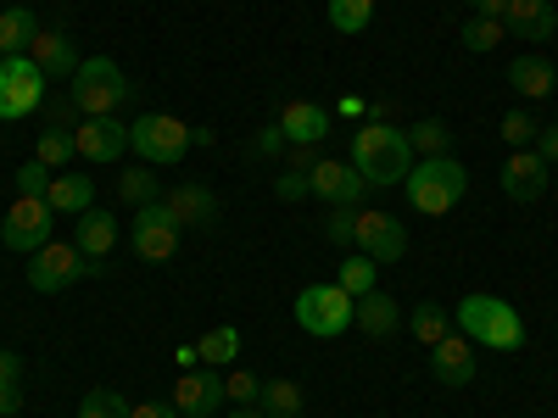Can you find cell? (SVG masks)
I'll list each match as a JSON object with an SVG mask.
<instances>
[{"label": "cell", "instance_id": "1", "mask_svg": "<svg viewBox=\"0 0 558 418\" xmlns=\"http://www.w3.org/2000/svg\"><path fill=\"white\" fill-rule=\"evenodd\" d=\"M347 162L363 173L368 190H391V184H402L408 168H413L408 128H397V123H363V128L352 134V157H347Z\"/></svg>", "mask_w": 558, "mask_h": 418}, {"label": "cell", "instance_id": "2", "mask_svg": "<svg viewBox=\"0 0 558 418\" xmlns=\"http://www.w3.org/2000/svg\"><path fill=\"white\" fill-rule=\"evenodd\" d=\"M68 96H73L78 118H118L134 101V78L112 57H84L78 73L68 78Z\"/></svg>", "mask_w": 558, "mask_h": 418}, {"label": "cell", "instance_id": "3", "mask_svg": "<svg viewBox=\"0 0 558 418\" xmlns=\"http://www.w3.org/2000/svg\"><path fill=\"white\" fill-rule=\"evenodd\" d=\"M458 335L475 341V346H497V352H520L525 346V318L508 307L502 296H463L458 302Z\"/></svg>", "mask_w": 558, "mask_h": 418}, {"label": "cell", "instance_id": "4", "mask_svg": "<svg viewBox=\"0 0 558 418\" xmlns=\"http://www.w3.org/2000/svg\"><path fill=\"white\" fill-rule=\"evenodd\" d=\"M408 201H413V212H425V218H447L452 207H458V196L470 190V168H463L458 157H425V162H413L408 168Z\"/></svg>", "mask_w": 558, "mask_h": 418}, {"label": "cell", "instance_id": "5", "mask_svg": "<svg viewBox=\"0 0 558 418\" xmlns=\"http://www.w3.org/2000/svg\"><path fill=\"white\" fill-rule=\"evenodd\" d=\"M191 123H179L168 112H146V118H134L129 123V151H140V162L146 168H173L191 157Z\"/></svg>", "mask_w": 558, "mask_h": 418}, {"label": "cell", "instance_id": "6", "mask_svg": "<svg viewBox=\"0 0 558 418\" xmlns=\"http://www.w3.org/2000/svg\"><path fill=\"white\" fill-rule=\"evenodd\" d=\"M101 268H107V262L84 257L73 241H51V246H39V251L28 257V285H34V291H45V296H57V291L78 285V279L101 273Z\"/></svg>", "mask_w": 558, "mask_h": 418}, {"label": "cell", "instance_id": "7", "mask_svg": "<svg viewBox=\"0 0 558 418\" xmlns=\"http://www.w3.org/2000/svg\"><path fill=\"white\" fill-rule=\"evenodd\" d=\"M51 229H57V212L45 207V196H17L12 212L0 218V241L17 257H34L39 246H51Z\"/></svg>", "mask_w": 558, "mask_h": 418}, {"label": "cell", "instance_id": "8", "mask_svg": "<svg viewBox=\"0 0 558 418\" xmlns=\"http://www.w3.org/2000/svg\"><path fill=\"white\" fill-rule=\"evenodd\" d=\"M179 235H184V229L173 223V212L162 207V196L146 201V207L134 212V223H129V246H134L140 262H173L179 257Z\"/></svg>", "mask_w": 558, "mask_h": 418}, {"label": "cell", "instance_id": "9", "mask_svg": "<svg viewBox=\"0 0 558 418\" xmlns=\"http://www.w3.org/2000/svg\"><path fill=\"white\" fill-rule=\"evenodd\" d=\"M352 296L341 291V285H307L302 296H296V323L307 335H318V341H336L347 323H352Z\"/></svg>", "mask_w": 558, "mask_h": 418}, {"label": "cell", "instance_id": "10", "mask_svg": "<svg viewBox=\"0 0 558 418\" xmlns=\"http://www.w3.org/2000/svg\"><path fill=\"white\" fill-rule=\"evenodd\" d=\"M45 84H51V78L34 67V57H0V118L17 123V118L39 112Z\"/></svg>", "mask_w": 558, "mask_h": 418}, {"label": "cell", "instance_id": "11", "mask_svg": "<svg viewBox=\"0 0 558 418\" xmlns=\"http://www.w3.org/2000/svg\"><path fill=\"white\" fill-rule=\"evenodd\" d=\"M352 251H363V257H375V262H402L408 257V229H402V218H391V212H375V207H357V218H352Z\"/></svg>", "mask_w": 558, "mask_h": 418}, {"label": "cell", "instance_id": "12", "mask_svg": "<svg viewBox=\"0 0 558 418\" xmlns=\"http://www.w3.org/2000/svg\"><path fill=\"white\" fill-rule=\"evenodd\" d=\"M229 402V391H223V374L218 368H179V385H173V407L184 413V418H213L218 407Z\"/></svg>", "mask_w": 558, "mask_h": 418}, {"label": "cell", "instance_id": "13", "mask_svg": "<svg viewBox=\"0 0 558 418\" xmlns=\"http://www.w3.org/2000/svg\"><path fill=\"white\" fill-rule=\"evenodd\" d=\"M307 190H313L318 201H330V207H363L368 184H363V173H357L352 162H330V157H318V162H313V173H307Z\"/></svg>", "mask_w": 558, "mask_h": 418}, {"label": "cell", "instance_id": "14", "mask_svg": "<svg viewBox=\"0 0 558 418\" xmlns=\"http://www.w3.org/2000/svg\"><path fill=\"white\" fill-rule=\"evenodd\" d=\"M547 173H553V162H547L536 146L508 151V157H502V196H508V201H542V196H547Z\"/></svg>", "mask_w": 558, "mask_h": 418}, {"label": "cell", "instance_id": "15", "mask_svg": "<svg viewBox=\"0 0 558 418\" xmlns=\"http://www.w3.org/2000/svg\"><path fill=\"white\" fill-rule=\"evenodd\" d=\"M73 146H78V162H118L129 151V123H118V118H84L73 128Z\"/></svg>", "mask_w": 558, "mask_h": 418}, {"label": "cell", "instance_id": "16", "mask_svg": "<svg viewBox=\"0 0 558 418\" xmlns=\"http://www.w3.org/2000/svg\"><path fill=\"white\" fill-rule=\"evenodd\" d=\"M330 123H336V112L318 107V101H286L279 107V134H286V146H324Z\"/></svg>", "mask_w": 558, "mask_h": 418}, {"label": "cell", "instance_id": "17", "mask_svg": "<svg viewBox=\"0 0 558 418\" xmlns=\"http://www.w3.org/2000/svg\"><path fill=\"white\" fill-rule=\"evenodd\" d=\"M502 28L525 45H547L558 34V12H553V0H508Z\"/></svg>", "mask_w": 558, "mask_h": 418}, {"label": "cell", "instance_id": "18", "mask_svg": "<svg viewBox=\"0 0 558 418\" xmlns=\"http://www.w3.org/2000/svg\"><path fill=\"white\" fill-rule=\"evenodd\" d=\"M430 374L447 385V391H463L475 380V341H463V335H447L430 346Z\"/></svg>", "mask_w": 558, "mask_h": 418}, {"label": "cell", "instance_id": "19", "mask_svg": "<svg viewBox=\"0 0 558 418\" xmlns=\"http://www.w3.org/2000/svg\"><path fill=\"white\" fill-rule=\"evenodd\" d=\"M28 57H34V67L45 73V78H73L78 73V51H73V34H62V28H39L34 34V45H28Z\"/></svg>", "mask_w": 558, "mask_h": 418}, {"label": "cell", "instance_id": "20", "mask_svg": "<svg viewBox=\"0 0 558 418\" xmlns=\"http://www.w3.org/2000/svg\"><path fill=\"white\" fill-rule=\"evenodd\" d=\"M352 323H357V330H363L368 341H391V335L402 330V307H397V296H386V291L375 285L368 296H357Z\"/></svg>", "mask_w": 558, "mask_h": 418}, {"label": "cell", "instance_id": "21", "mask_svg": "<svg viewBox=\"0 0 558 418\" xmlns=\"http://www.w3.org/2000/svg\"><path fill=\"white\" fill-rule=\"evenodd\" d=\"M162 207L173 212L179 229H202V223L218 218V196L207 190V184H173V190L162 196Z\"/></svg>", "mask_w": 558, "mask_h": 418}, {"label": "cell", "instance_id": "22", "mask_svg": "<svg viewBox=\"0 0 558 418\" xmlns=\"http://www.w3.org/2000/svg\"><path fill=\"white\" fill-rule=\"evenodd\" d=\"M73 246L84 251V257H96V262H107L112 257V246H118V218L112 212H78V229H73Z\"/></svg>", "mask_w": 558, "mask_h": 418}, {"label": "cell", "instance_id": "23", "mask_svg": "<svg viewBox=\"0 0 558 418\" xmlns=\"http://www.w3.org/2000/svg\"><path fill=\"white\" fill-rule=\"evenodd\" d=\"M45 207L51 212H89L96 207V179L89 173H51V190H45Z\"/></svg>", "mask_w": 558, "mask_h": 418}, {"label": "cell", "instance_id": "24", "mask_svg": "<svg viewBox=\"0 0 558 418\" xmlns=\"http://www.w3.org/2000/svg\"><path fill=\"white\" fill-rule=\"evenodd\" d=\"M508 84H514L525 101H547L558 89V73H553L547 57H520V62H508Z\"/></svg>", "mask_w": 558, "mask_h": 418}, {"label": "cell", "instance_id": "25", "mask_svg": "<svg viewBox=\"0 0 558 418\" xmlns=\"http://www.w3.org/2000/svg\"><path fill=\"white\" fill-rule=\"evenodd\" d=\"M34 34H39V17L28 7H7L0 12V57H28Z\"/></svg>", "mask_w": 558, "mask_h": 418}, {"label": "cell", "instance_id": "26", "mask_svg": "<svg viewBox=\"0 0 558 418\" xmlns=\"http://www.w3.org/2000/svg\"><path fill=\"white\" fill-rule=\"evenodd\" d=\"M302 402H307V396H302L296 380H263V385H257V407H263L268 418H296Z\"/></svg>", "mask_w": 558, "mask_h": 418}, {"label": "cell", "instance_id": "27", "mask_svg": "<svg viewBox=\"0 0 558 418\" xmlns=\"http://www.w3.org/2000/svg\"><path fill=\"white\" fill-rule=\"evenodd\" d=\"M408 330H413V341H418V346H436V341H447V335H452V318H447V307H441V302H413Z\"/></svg>", "mask_w": 558, "mask_h": 418}, {"label": "cell", "instance_id": "28", "mask_svg": "<svg viewBox=\"0 0 558 418\" xmlns=\"http://www.w3.org/2000/svg\"><path fill=\"white\" fill-rule=\"evenodd\" d=\"M196 352H202L207 368H229V362L241 357V330H235V323H218V330H207L196 341Z\"/></svg>", "mask_w": 558, "mask_h": 418}, {"label": "cell", "instance_id": "29", "mask_svg": "<svg viewBox=\"0 0 558 418\" xmlns=\"http://www.w3.org/2000/svg\"><path fill=\"white\" fill-rule=\"evenodd\" d=\"M336 285H341V291H347L352 302H357V296H368V291L380 285V262H375V257H363V251H357V257H341V273H336Z\"/></svg>", "mask_w": 558, "mask_h": 418}, {"label": "cell", "instance_id": "30", "mask_svg": "<svg viewBox=\"0 0 558 418\" xmlns=\"http://www.w3.org/2000/svg\"><path fill=\"white\" fill-rule=\"evenodd\" d=\"M324 17L336 34H363L375 23V0H324Z\"/></svg>", "mask_w": 558, "mask_h": 418}, {"label": "cell", "instance_id": "31", "mask_svg": "<svg viewBox=\"0 0 558 418\" xmlns=\"http://www.w3.org/2000/svg\"><path fill=\"white\" fill-rule=\"evenodd\" d=\"M118 201L123 207H146V201H157V168H146V162H140V168H123L118 173Z\"/></svg>", "mask_w": 558, "mask_h": 418}, {"label": "cell", "instance_id": "32", "mask_svg": "<svg viewBox=\"0 0 558 418\" xmlns=\"http://www.w3.org/2000/svg\"><path fill=\"white\" fill-rule=\"evenodd\" d=\"M34 157H39L45 168H68V162L78 157L73 128H51V123H39V146H34Z\"/></svg>", "mask_w": 558, "mask_h": 418}, {"label": "cell", "instance_id": "33", "mask_svg": "<svg viewBox=\"0 0 558 418\" xmlns=\"http://www.w3.org/2000/svg\"><path fill=\"white\" fill-rule=\"evenodd\" d=\"M458 39H463V51H497V45L508 39V28H502V17H470V23H463L458 28Z\"/></svg>", "mask_w": 558, "mask_h": 418}, {"label": "cell", "instance_id": "34", "mask_svg": "<svg viewBox=\"0 0 558 418\" xmlns=\"http://www.w3.org/2000/svg\"><path fill=\"white\" fill-rule=\"evenodd\" d=\"M408 146H413L418 157H441V151H447V123H441V118H418V123L408 128Z\"/></svg>", "mask_w": 558, "mask_h": 418}, {"label": "cell", "instance_id": "35", "mask_svg": "<svg viewBox=\"0 0 558 418\" xmlns=\"http://www.w3.org/2000/svg\"><path fill=\"white\" fill-rule=\"evenodd\" d=\"M536 134H542V123H536L531 112H502V146H508V151L536 146Z\"/></svg>", "mask_w": 558, "mask_h": 418}, {"label": "cell", "instance_id": "36", "mask_svg": "<svg viewBox=\"0 0 558 418\" xmlns=\"http://www.w3.org/2000/svg\"><path fill=\"white\" fill-rule=\"evenodd\" d=\"M129 407H134V402H123L118 391H84L78 418H129Z\"/></svg>", "mask_w": 558, "mask_h": 418}, {"label": "cell", "instance_id": "37", "mask_svg": "<svg viewBox=\"0 0 558 418\" xmlns=\"http://www.w3.org/2000/svg\"><path fill=\"white\" fill-rule=\"evenodd\" d=\"M352 218H357V207H336V212H324V241L341 246V251H352Z\"/></svg>", "mask_w": 558, "mask_h": 418}, {"label": "cell", "instance_id": "38", "mask_svg": "<svg viewBox=\"0 0 558 418\" xmlns=\"http://www.w3.org/2000/svg\"><path fill=\"white\" fill-rule=\"evenodd\" d=\"M45 190H51V168H45L39 157H28L17 168V196H45Z\"/></svg>", "mask_w": 558, "mask_h": 418}, {"label": "cell", "instance_id": "39", "mask_svg": "<svg viewBox=\"0 0 558 418\" xmlns=\"http://www.w3.org/2000/svg\"><path fill=\"white\" fill-rule=\"evenodd\" d=\"M257 374H246V368H235V374H223V391H229V402L235 407H257Z\"/></svg>", "mask_w": 558, "mask_h": 418}, {"label": "cell", "instance_id": "40", "mask_svg": "<svg viewBox=\"0 0 558 418\" xmlns=\"http://www.w3.org/2000/svg\"><path fill=\"white\" fill-rule=\"evenodd\" d=\"M274 190H279V201H307V196H313V190H307V173H291V168H279Z\"/></svg>", "mask_w": 558, "mask_h": 418}, {"label": "cell", "instance_id": "41", "mask_svg": "<svg viewBox=\"0 0 558 418\" xmlns=\"http://www.w3.org/2000/svg\"><path fill=\"white\" fill-rule=\"evenodd\" d=\"M45 123H51V128H78L84 118H78V107H73V96H57L51 107H45Z\"/></svg>", "mask_w": 558, "mask_h": 418}, {"label": "cell", "instance_id": "42", "mask_svg": "<svg viewBox=\"0 0 558 418\" xmlns=\"http://www.w3.org/2000/svg\"><path fill=\"white\" fill-rule=\"evenodd\" d=\"M252 151H257V157H279V151H286V134H279V123H268V128L252 139Z\"/></svg>", "mask_w": 558, "mask_h": 418}, {"label": "cell", "instance_id": "43", "mask_svg": "<svg viewBox=\"0 0 558 418\" xmlns=\"http://www.w3.org/2000/svg\"><path fill=\"white\" fill-rule=\"evenodd\" d=\"M313 162H318V146H286V168L291 173H313Z\"/></svg>", "mask_w": 558, "mask_h": 418}, {"label": "cell", "instance_id": "44", "mask_svg": "<svg viewBox=\"0 0 558 418\" xmlns=\"http://www.w3.org/2000/svg\"><path fill=\"white\" fill-rule=\"evenodd\" d=\"M129 418H184V413H179L173 402H134Z\"/></svg>", "mask_w": 558, "mask_h": 418}, {"label": "cell", "instance_id": "45", "mask_svg": "<svg viewBox=\"0 0 558 418\" xmlns=\"http://www.w3.org/2000/svg\"><path fill=\"white\" fill-rule=\"evenodd\" d=\"M0 385H23V357L17 352H0Z\"/></svg>", "mask_w": 558, "mask_h": 418}, {"label": "cell", "instance_id": "46", "mask_svg": "<svg viewBox=\"0 0 558 418\" xmlns=\"http://www.w3.org/2000/svg\"><path fill=\"white\" fill-rule=\"evenodd\" d=\"M536 151H542L547 162H558V123H542V134H536Z\"/></svg>", "mask_w": 558, "mask_h": 418}, {"label": "cell", "instance_id": "47", "mask_svg": "<svg viewBox=\"0 0 558 418\" xmlns=\"http://www.w3.org/2000/svg\"><path fill=\"white\" fill-rule=\"evenodd\" d=\"M23 413V391L17 385H0V418H17Z\"/></svg>", "mask_w": 558, "mask_h": 418}, {"label": "cell", "instance_id": "48", "mask_svg": "<svg viewBox=\"0 0 558 418\" xmlns=\"http://www.w3.org/2000/svg\"><path fill=\"white\" fill-rule=\"evenodd\" d=\"M463 7H470L475 17H502V12H508V0H463Z\"/></svg>", "mask_w": 558, "mask_h": 418}, {"label": "cell", "instance_id": "49", "mask_svg": "<svg viewBox=\"0 0 558 418\" xmlns=\"http://www.w3.org/2000/svg\"><path fill=\"white\" fill-rule=\"evenodd\" d=\"M336 112H341V118H363V101H357V96H347V101H341Z\"/></svg>", "mask_w": 558, "mask_h": 418}, {"label": "cell", "instance_id": "50", "mask_svg": "<svg viewBox=\"0 0 558 418\" xmlns=\"http://www.w3.org/2000/svg\"><path fill=\"white\" fill-rule=\"evenodd\" d=\"M235 418H268L263 407H235Z\"/></svg>", "mask_w": 558, "mask_h": 418}]
</instances>
